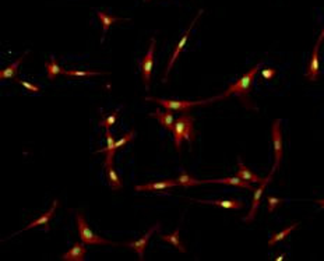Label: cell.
<instances>
[{
	"mask_svg": "<svg viewBox=\"0 0 324 261\" xmlns=\"http://www.w3.org/2000/svg\"><path fill=\"white\" fill-rule=\"evenodd\" d=\"M144 1H150V0H144Z\"/></svg>",
	"mask_w": 324,
	"mask_h": 261,
	"instance_id": "cell-34",
	"label": "cell"
},
{
	"mask_svg": "<svg viewBox=\"0 0 324 261\" xmlns=\"http://www.w3.org/2000/svg\"><path fill=\"white\" fill-rule=\"evenodd\" d=\"M105 170H106V176H108V180H109L112 190H115V192L120 190L123 187L122 180H120L119 175L116 173V170L113 169V162H106L105 161Z\"/></svg>",
	"mask_w": 324,
	"mask_h": 261,
	"instance_id": "cell-16",
	"label": "cell"
},
{
	"mask_svg": "<svg viewBox=\"0 0 324 261\" xmlns=\"http://www.w3.org/2000/svg\"><path fill=\"white\" fill-rule=\"evenodd\" d=\"M323 39H324V28H323V31L320 33V35H319V39H317V42H322Z\"/></svg>",
	"mask_w": 324,
	"mask_h": 261,
	"instance_id": "cell-32",
	"label": "cell"
},
{
	"mask_svg": "<svg viewBox=\"0 0 324 261\" xmlns=\"http://www.w3.org/2000/svg\"><path fill=\"white\" fill-rule=\"evenodd\" d=\"M105 136H106V141H108V146L105 148H101V149H97L95 152L98 154V152H109V151H112L113 149V146H115V143L116 141H113V137H112L111 134V130L109 129H105Z\"/></svg>",
	"mask_w": 324,
	"mask_h": 261,
	"instance_id": "cell-28",
	"label": "cell"
},
{
	"mask_svg": "<svg viewBox=\"0 0 324 261\" xmlns=\"http://www.w3.org/2000/svg\"><path fill=\"white\" fill-rule=\"evenodd\" d=\"M201 14H203V10H200V12L197 13V16L194 17V20L191 21L190 27L188 28V30H186V33H185V34H183V36L180 38L179 44L176 45V48H175V50H173V55H172V57H171V60H169V63H168L167 70H165V74H164V82H167V81H168V74H169V71H171V70H172V67H173V65H175V62H176V59H178L179 55H180V52L183 50V48H185L186 42H188V39H189L190 33H191V30H193L194 24L197 23V20L200 18Z\"/></svg>",
	"mask_w": 324,
	"mask_h": 261,
	"instance_id": "cell-5",
	"label": "cell"
},
{
	"mask_svg": "<svg viewBox=\"0 0 324 261\" xmlns=\"http://www.w3.org/2000/svg\"><path fill=\"white\" fill-rule=\"evenodd\" d=\"M261 66H263V63H258L257 66L250 68V70H249L247 73H245L238 81H235L234 84H231V85L228 87V90L221 95V98H226V97H229V95H236V97H239V98L243 101V103L249 105V99H247L246 97H247L249 91H250V87H252V82H253V79H255L256 73ZM249 106H252V105H249Z\"/></svg>",
	"mask_w": 324,
	"mask_h": 261,
	"instance_id": "cell-1",
	"label": "cell"
},
{
	"mask_svg": "<svg viewBox=\"0 0 324 261\" xmlns=\"http://www.w3.org/2000/svg\"><path fill=\"white\" fill-rule=\"evenodd\" d=\"M271 138H273V144H274V152H275V163L273 169H278L279 163L284 157V148H282V134H281V120L275 119L273 123L271 129Z\"/></svg>",
	"mask_w": 324,
	"mask_h": 261,
	"instance_id": "cell-6",
	"label": "cell"
},
{
	"mask_svg": "<svg viewBox=\"0 0 324 261\" xmlns=\"http://www.w3.org/2000/svg\"><path fill=\"white\" fill-rule=\"evenodd\" d=\"M316 203L320 205L322 208H324V200H316Z\"/></svg>",
	"mask_w": 324,
	"mask_h": 261,
	"instance_id": "cell-33",
	"label": "cell"
},
{
	"mask_svg": "<svg viewBox=\"0 0 324 261\" xmlns=\"http://www.w3.org/2000/svg\"><path fill=\"white\" fill-rule=\"evenodd\" d=\"M298 225H299V224H298V222H295V224H292L290 227L285 228V229H284L282 232L274 233V235H273V236L270 238V240H268V246H274L275 243H278L279 240H284V239H285L287 236H288V235H290L292 230H295V229L298 228Z\"/></svg>",
	"mask_w": 324,
	"mask_h": 261,
	"instance_id": "cell-24",
	"label": "cell"
},
{
	"mask_svg": "<svg viewBox=\"0 0 324 261\" xmlns=\"http://www.w3.org/2000/svg\"><path fill=\"white\" fill-rule=\"evenodd\" d=\"M282 203H284V200H281V198H277L275 196H268V197H267L268 212H274V211H275V208H277L279 204H282Z\"/></svg>",
	"mask_w": 324,
	"mask_h": 261,
	"instance_id": "cell-29",
	"label": "cell"
},
{
	"mask_svg": "<svg viewBox=\"0 0 324 261\" xmlns=\"http://www.w3.org/2000/svg\"><path fill=\"white\" fill-rule=\"evenodd\" d=\"M154 50H155V39L151 38L150 41V48L148 52L143 60H140V68L143 73V80H144L145 90H150V81H151V71H153V57H154Z\"/></svg>",
	"mask_w": 324,
	"mask_h": 261,
	"instance_id": "cell-7",
	"label": "cell"
},
{
	"mask_svg": "<svg viewBox=\"0 0 324 261\" xmlns=\"http://www.w3.org/2000/svg\"><path fill=\"white\" fill-rule=\"evenodd\" d=\"M97 16H98L101 24H102V30H103V33H108V30H109V27H111L112 24L122 23V21H129V18L123 20V18L115 17V16H109V14H106L105 12H97Z\"/></svg>",
	"mask_w": 324,
	"mask_h": 261,
	"instance_id": "cell-21",
	"label": "cell"
},
{
	"mask_svg": "<svg viewBox=\"0 0 324 261\" xmlns=\"http://www.w3.org/2000/svg\"><path fill=\"white\" fill-rule=\"evenodd\" d=\"M28 53H25V55H22L20 56L17 60H14L11 65H9L7 67H4L1 71H0V79L1 80H7V79H16L17 77V73H18V66L21 65V62L25 59Z\"/></svg>",
	"mask_w": 324,
	"mask_h": 261,
	"instance_id": "cell-18",
	"label": "cell"
},
{
	"mask_svg": "<svg viewBox=\"0 0 324 261\" xmlns=\"http://www.w3.org/2000/svg\"><path fill=\"white\" fill-rule=\"evenodd\" d=\"M134 138V131H129L127 134H124V137H122L120 140H118L116 143H115V146H113V149L109 151V152H105L106 154V157H105V161L106 162H113V157H115V152L119 149V148H122L123 146H126L127 143H130L132 140Z\"/></svg>",
	"mask_w": 324,
	"mask_h": 261,
	"instance_id": "cell-20",
	"label": "cell"
},
{
	"mask_svg": "<svg viewBox=\"0 0 324 261\" xmlns=\"http://www.w3.org/2000/svg\"><path fill=\"white\" fill-rule=\"evenodd\" d=\"M179 232H180V229L176 228L172 233H169V235H162L161 239L164 240V242H168L169 245H172V246H175L179 251H182V253H186V247L183 246V243H182V240H180V236H179Z\"/></svg>",
	"mask_w": 324,
	"mask_h": 261,
	"instance_id": "cell-22",
	"label": "cell"
},
{
	"mask_svg": "<svg viewBox=\"0 0 324 261\" xmlns=\"http://www.w3.org/2000/svg\"><path fill=\"white\" fill-rule=\"evenodd\" d=\"M76 222H77L78 235H80V239H81L83 243H85V245H109V246H118L116 243H113L111 240H106V239L95 235V233L89 229L87 222H85V219H84V215H83L81 212L76 214Z\"/></svg>",
	"mask_w": 324,
	"mask_h": 261,
	"instance_id": "cell-4",
	"label": "cell"
},
{
	"mask_svg": "<svg viewBox=\"0 0 324 261\" xmlns=\"http://www.w3.org/2000/svg\"><path fill=\"white\" fill-rule=\"evenodd\" d=\"M105 73H100V71H83V70H66L63 76L66 77H92V76H101Z\"/></svg>",
	"mask_w": 324,
	"mask_h": 261,
	"instance_id": "cell-26",
	"label": "cell"
},
{
	"mask_svg": "<svg viewBox=\"0 0 324 261\" xmlns=\"http://www.w3.org/2000/svg\"><path fill=\"white\" fill-rule=\"evenodd\" d=\"M238 165H239V169H238L236 176H239L240 179H243V180L249 183H257V184H260V183L264 180V179H261L260 176H257L253 172H250V170L247 169L245 165H243V162H242L240 158L238 159Z\"/></svg>",
	"mask_w": 324,
	"mask_h": 261,
	"instance_id": "cell-17",
	"label": "cell"
},
{
	"mask_svg": "<svg viewBox=\"0 0 324 261\" xmlns=\"http://www.w3.org/2000/svg\"><path fill=\"white\" fill-rule=\"evenodd\" d=\"M221 95L211 98V99H204V101H176V99H162V98H153V97H147L145 101L150 102H156L158 105L164 106L168 111H180L183 114H188L190 108L193 106H199V105H205V103L214 102L217 99H220Z\"/></svg>",
	"mask_w": 324,
	"mask_h": 261,
	"instance_id": "cell-3",
	"label": "cell"
},
{
	"mask_svg": "<svg viewBox=\"0 0 324 261\" xmlns=\"http://www.w3.org/2000/svg\"><path fill=\"white\" fill-rule=\"evenodd\" d=\"M319 48H320V42H316L314 49H313L312 57L309 62V66L306 68V77L310 81H316L320 73V62H319Z\"/></svg>",
	"mask_w": 324,
	"mask_h": 261,
	"instance_id": "cell-11",
	"label": "cell"
},
{
	"mask_svg": "<svg viewBox=\"0 0 324 261\" xmlns=\"http://www.w3.org/2000/svg\"><path fill=\"white\" fill-rule=\"evenodd\" d=\"M150 117H154L156 120H159V123L164 126L168 130H172L173 125H175V117L171 111H165V112H161V111H156L154 114H150Z\"/></svg>",
	"mask_w": 324,
	"mask_h": 261,
	"instance_id": "cell-19",
	"label": "cell"
},
{
	"mask_svg": "<svg viewBox=\"0 0 324 261\" xmlns=\"http://www.w3.org/2000/svg\"><path fill=\"white\" fill-rule=\"evenodd\" d=\"M179 186L178 180H162V182H154L148 183V184H140V186H134L136 192H162V190H168L171 187Z\"/></svg>",
	"mask_w": 324,
	"mask_h": 261,
	"instance_id": "cell-10",
	"label": "cell"
},
{
	"mask_svg": "<svg viewBox=\"0 0 324 261\" xmlns=\"http://www.w3.org/2000/svg\"><path fill=\"white\" fill-rule=\"evenodd\" d=\"M203 183H220V184H229V186H235V187H242V189H247V190H255L253 186L249 182H246L243 179H240L239 176L235 178H225V179H211V180H201Z\"/></svg>",
	"mask_w": 324,
	"mask_h": 261,
	"instance_id": "cell-14",
	"label": "cell"
},
{
	"mask_svg": "<svg viewBox=\"0 0 324 261\" xmlns=\"http://www.w3.org/2000/svg\"><path fill=\"white\" fill-rule=\"evenodd\" d=\"M85 243H80V242H76L73 245V247L68 250L67 253H65L62 256V260L63 261H84L85 260V253H87V249L84 246Z\"/></svg>",
	"mask_w": 324,
	"mask_h": 261,
	"instance_id": "cell-13",
	"label": "cell"
},
{
	"mask_svg": "<svg viewBox=\"0 0 324 261\" xmlns=\"http://www.w3.org/2000/svg\"><path fill=\"white\" fill-rule=\"evenodd\" d=\"M118 117H119V111H115V112H113L111 116H108L106 119L101 120L100 126H101V127H105V129H111L112 126L116 123Z\"/></svg>",
	"mask_w": 324,
	"mask_h": 261,
	"instance_id": "cell-27",
	"label": "cell"
},
{
	"mask_svg": "<svg viewBox=\"0 0 324 261\" xmlns=\"http://www.w3.org/2000/svg\"><path fill=\"white\" fill-rule=\"evenodd\" d=\"M275 74H277V70H275V68H264V70L261 71V77L264 80L274 79Z\"/></svg>",
	"mask_w": 324,
	"mask_h": 261,
	"instance_id": "cell-31",
	"label": "cell"
},
{
	"mask_svg": "<svg viewBox=\"0 0 324 261\" xmlns=\"http://www.w3.org/2000/svg\"><path fill=\"white\" fill-rule=\"evenodd\" d=\"M190 201H194V203H201V204H211L217 205V207H221V208H226V210H240L243 208L245 204L239 200H196V198H190Z\"/></svg>",
	"mask_w": 324,
	"mask_h": 261,
	"instance_id": "cell-12",
	"label": "cell"
},
{
	"mask_svg": "<svg viewBox=\"0 0 324 261\" xmlns=\"http://www.w3.org/2000/svg\"><path fill=\"white\" fill-rule=\"evenodd\" d=\"M274 172L275 169L271 170V173L268 175L267 178L263 180V182L260 183V186H258V189L255 190V197H253V203H252V208H250V212L245 216V221L246 222H252L253 219H255V216H256L257 212V208H258V205L261 203V197H263V193H264V189H266V186H267L268 183L271 182V179H273V175H274Z\"/></svg>",
	"mask_w": 324,
	"mask_h": 261,
	"instance_id": "cell-8",
	"label": "cell"
},
{
	"mask_svg": "<svg viewBox=\"0 0 324 261\" xmlns=\"http://www.w3.org/2000/svg\"><path fill=\"white\" fill-rule=\"evenodd\" d=\"M176 180H178L179 186H183V187H191V186L203 184L201 180H196L193 176H190L189 173H186V172H182Z\"/></svg>",
	"mask_w": 324,
	"mask_h": 261,
	"instance_id": "cell-25",
	"label": "cell"
},
{
	"mask_svg": "<svg viewBox=\"0 0 324 261\" xmlns=\"http://www.w3.org/2000/svg\"><path fill=\"white\" fill-rule=\"evenodd\" d=\"M14 81H16V82H18L20 85H22V87H24V88H25L27 91H30V92H39V91H41V90H39V87L34 85V84L28 82V81H24V80L17 79V77L14 79Z\"/></svg>",
	"mask_w": 324,
	"mask_h": 261,
	"instance_id": "cell-30",
	"label": "cell"
},
{
	"mask_svg": "<svg viewBox=\"0 0 324 261\" xmlns=\"http://www.w3.org/2000/svg\"><path fill=\"white\" fill-rule=\"evenodd\" d=\"M156 229H159V224H155L154 227L150 228V229H148V232H147V233H145L144 236H143L141 239H138V240H133V242H129V243H126L124 246H126L127 249L136 251V253L138 254V259L143 261L144 260V250H145V247L148 246V240L151 239L153 233L155 232Z\"/></svg>",
	"mask_w": 324,
	"mask_h": 261,
	"instance_id": "cell-9",
	"label": "cell"
},
{
	"mask_svg": "<svg viewBox=\"0 0 324 261\" xmlns=\"http://www.w3.org/2000/svg\"><path fill=\"white\" fill-rule=\"evenodd\" d=\"M193 125H194V117L190 116L189 114H183L175 120L172 133H173L175 147H176L178 151H180V146H182L183 140H188L190 144H191V141H194L196 133H194Z\"/></svg>",
	"mask_w": 324,
	"mask_h": 261,
	"instance_id": "cell-2",
	"label": "cell"
},
{
	"mask_svg": "<svg viewBox=\"0 0 324 261\" xmlns=\"http://www.w3.org/2000/svg\"><path fill=\"white\" fill-rule=\"evenodd\" d=\"M57 200H55L53 201V204H52V207L49 208V211L48 212H45L44 215L41 216V218H38V219H34L31 224H28L27 227H25V230H28V229H33V228H36V227H45L46 229H48V224L51 222V219H52V216H53V214H55V210L56 207H57Z\"/></svg>",
	"mask_w": 324,
	"mask_h": 261,
	"instance_id": "cell-15",
	"label": "cell"
},
{
	"mask_svg": "<svg viewBox=\"0 0 324 261\" xmlns=\"http://www.w3.org/2000/svg\"><path fill=\"white\" fill-rule=\"evenodd\" d=\"M45 67H46V71H48V79L51 80V81L55 80L57 74H65V71H66V70H63V68L57 65L55 56H51L49 62L45 63Z\"/></svg>",
	"mask_w": 324,
	"mask_h": 261,
	"instance_id": "cell-23",
	"label": "cell"
}]
</instances>
